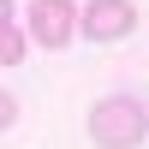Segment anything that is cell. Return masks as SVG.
Wrapping results in <instances>:
<instances>
[{
    "instance_id": "1",
    "label": "cell",
    "mask_w": 149,
    "mask_h": 149,
    "mask_svg": "<svg viewBox=\"0 0 149 149\" xmlns=\"http://www.w3.org/2000/svg\"><path fill=\"white\" fill-rule=\"evenodd\" d=\"M90 143L95 149H137L143 143V107L131 95H107L90 107Z\"/></svg>"
},
{
    "instance_id": "2",
    "label": "cell",
    "mask_w": 149,
    "mask_h": 149,
    "mask_svg": "<svg viewBox=\"0 0 149 149\" xmlns=\"http://www.w3.org/2000/svg\"><path fill=\"white\" fill-rule=\"evenodd\" d=\"M24 36H30L36 48H66L72 36H78V6H72V0H36Z\"/></svg>"
},
{
    "instance_id": "3",
    "label": "cell",
    "mask_w": 149,
    "mask_h": 149,
    "mask_svg": "<svg viewBox=\"0 0 149 149\" xmlns=\"http://www.w3.org/2000/svg\"><path fill=\"white\" fill-rule=\"evenodd\" d=\"M131 24H137V6L131 0H90L78 12V30L90 42H119V36H131Z\"/></svg>"
},
{
    "instance_id": "4",
    "label": "cell",
    "mask_w": 149,
    "mask_h": 149,
    "mask_svg": "<svg viewBox=\"0 0 149 149\" xmlns=\"http://www.w3.org/2000/svg\"><path fill=\"white\" fill-rule=\"evenodd\" d=\"M24 48H30V36L6 24V30H0V66H18V60H24Z\"/></svg>"
},
{
    "instance_id": "5",
    "label": "cell",
    "mask_w": 149,
    "mask_h": 149,
    "mask_svg": "<svg viewBox=\"0 0 149 149\" xmlns=\"http://www.w3.org/2000/svg\"><path fill=\"white\" fill-rule=\"evenodd\" d=\"M12 119H18V102H12L6 90H0V131H12Z\"/></svg>"
},
{
    "instance_id": "6",
    "label": "cell",
    "mask_w": 149,
    "mask_h": 149,
    "mask_svg": "<svg viewBox=\"0 0 149 149\" xmlns=\"http://www.w3.org/2000/svg\"><path fill=\"white\" fill-rule=\"evenodd\" d=\"M6 24H12V0H0V30H6Z\"/></svg>"
}]
</instances>
